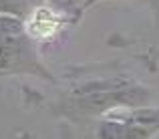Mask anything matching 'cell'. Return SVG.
<instances>
[{
	"label": "cell",
	"mask_w": 159,
	"mask_h": 139,
	"mask_svg": "<svg viewBox=\"0 0 159 139\" xmlns=\"http://www.w3.org/2000/svg\"><path fill=\"white\" fill-rule=\"evenodd\" d=\"M36 6V0H0V12L8 16L28 14Z\"/></svg>",
	"instance_id": "cell-4"
},
{
	"label": "cell",
	"mask_w": 159,
	"mask_h": 139,
	"mask_svg": "<svg viewBox=\"0 0 159 139\" xmlns=\"http://www.w3.org/2000/svg\"><path fill=\"white\" fill-rule=\"evenodd\" d=\"M97 2H99V0H87V2L83 4V8L79 10V14H81V12H85L87 8H91L93 4H97ZM141 2H147V4H151L153 8H157V10H159V0H141Z\"/></svg>",
	"instance_id": "cell-5"
},
{
	"label": "cell",
	"mask_w": 159,
	"mask_h": 139,
	"mask_svg": "<svg viewBox=\"0 0 159 139\" xmlns=\"http://www.w3.org/2000/svg\"><path fill=\"white\" fill-rule=\"evenodd\" d=\"M65 14L52 8V4H36L26 14L24 30L32 40H51L65 24Z\"/></svg>",
	"instance_id": "cell-2"
},
{
	"label": "cell",
	"mask_w": 159,
	"mask_h": 139,
	"mask_svg": "<svg viewBox=\"0 0 159 139\" xmlns=\"http://www.w3.org/2000/svg\"><path fill=\"white\" fill-rule=\"evenodd\" d=\"M149 129L143 127V121H135V117L123 119H109L103 121L99 139H147Z\"/></svg>",
	"instance_id": "cell-3"
},
{
	"label": "cell",
	"mask_w": 159,
	"mask_h": 139,
	"mask_svg": "<svg viewBox=\"0 0 159 139\" xmlns=\"http://www.w3.org/2000/svg\"><path fill=\"white\" fill-rule=\"evenodd\" d=\"M32 39L14 16L0 14V73H40Z\"/></svg>",
	"instance_id": "cell-1"
}]
</instances>
